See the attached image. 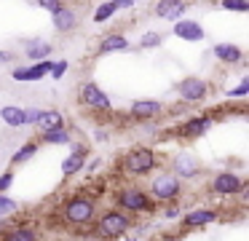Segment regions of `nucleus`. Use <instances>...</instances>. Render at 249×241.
Listing matches in <instances>:
<instances>
[{"label": "nucleus", "mask_w": 249, "mask_h": 241, "mask_svg": "<svg viewBox=\"0 0 249 241\" xmlns=\"http://www.w3.org/2000/svg\"><path fill=\"white\" fill-rule=\"evenodd\" d=\"M97 217V201L86 193H75L67 198L65 209H62V220L72 228H89Z\"/></svg>", "instance_id": "1"}, {"label": "nucleus", "mask_w": 249, "mask_h": 241, "mask_svg": "<svg viewBox=\"0 0 249 241\" xmlns=\"http://www.w3.org/2000/svg\"><path fill=\"white\" fill-rule=\"evenodd\" d=\"M115 204H118L115 209H121V212H126V214L153 212V209H156V201H153L145 190H140V187H124V190H118L115 193Z\"/></svg>", "instance_id": "2"}, {"label": "nucleus", "mask_w": 249, "mask_h": 241, "mask_svg": "<svg viewBox=\"0 0 249 241\" xmlns=\"http://www.w3.org/2000/svg\"><path fill=\"white\" fill-rule=\"evenodd\" d=\"M131 228V217L121 209H107L102 217L97 220V236L99 239H118Z\"/></svg>", "instance_id": "3"}, {"label": "nucleus", "mask_w": 249, "mask_h": 241, "mask_svg": "<svg viewBox=\"0 0 249 241\" xmlns=\"http://www.w3.org/2000/svg\"><path fill=\"white\" fill-rule=\"evenodd\" d=\"M179 193H182V182H179V177H174L172 171H161V174H156L150 180V193L147 196L153 198V201H174V198H179Z\"/></svg>", "instance_id": "4"}, {"label": "nucleus", "mask_w": 249, "mask_h": 241, "mask_svg": "<svg viewBox=\"0 0 249 241\" xmlns=\"http://www.w3.org/2000/svg\"><path fill=\"white\" fill-rule=\"evenodd\" d=\"M124 169L131 177H145L156 169V153L150 148H134L124 155Z\"/></svg>", "instance_id": "5"}, {"label": "nucleus", "mask_w": 249, "mask_h": 241, "mask_svg": "<svg viewBox=\"0 0 249 241\" xmlns=\"http://www.w3.org/2000/svg\"><path fill=\"white\" fill-rule=\"evenodd\" d=\"M247 182L236 174V171H220V174L212 177V193L217 196H236Z\"/></svg>", "instance_id": "6"}, {"label": "nucleus", "mask_w": 249, "mask_h": 241, "mask_svg": "<svg viewBox=\"0 0 249 241\" xmlns=\"http://www.w3.org/2000/svg\"><path fill=\"white\" fill-rule=\"evenodd\" d=\"M198 171H201V164H198V158H196L193 153H177L174 155V161H172V174L174 177H185V180H193V177H198Z\"/></svg>", "instance_id": "7"}, {"label": "nucleus", "mask_w": 249, "mask_h": 241, "mask_svg": "<svg viewBox=\"0 0 249 241\" xmlns=\"http://www.w3.org/2000/svg\"><path fill=\"white\" fill-rule=\"evenodd\" d=\"M206 94H209V83H206L204 78L190 75V78H185L182 83H179V96H182L185 102H201V99H206Z\"/></svg>", "instance_id": "8"}, {"label": "nucleus", "mask_w": 249, "mask_h": 241, "mask_svg": "<svg viewBox=\"0 0 249 241\" xmlns=\"http://www.w3.org/2000/svg\"><path fill=\"white\" fill-rule=\"evenodd\" d=\"M81 99H83V105L91 107V110H102V112L110 110V96L105 94L97 83H86V86H83V89H81Z\"/></svg>", "instance_id": "9"}, {"label": "nucleus", "mask_w": 249, "mask_h": 241, "mask_svg": "<svg viewBox=\"0 0 249 241\" xmlns=\"http://www.w3.org/2000/svg\"><path fill=\"white\" fill-rule=\"evenodd\" d=\"M174 35L182 37V40H188V43H198V40H204V27H201L198 21H193V19H177Z\"/></svg>", "instance_id": "10"}, {"label": "nucleus", "mask_w": 249, "mask_h": 241, "mask_svg": "<svg viewBox=\"0 0 249 241\" xmlns=\"http://www.w3.org/2000/svg\"><path fill=\"white\" fill-rule=\"evenodd\" d=\"M51 73V62H35L33 67H24V70H11V78L14 80H22V83H27V80H40L43 75Z\"/></svg>", "instance_id": "11"}, {"label": "nucleus", "mask_w": 249, "mask_h": 241, "mask_svg": "<svg viewBox=\"0 0 249 241\" xmlns=\"http://www.w3.org/2000/svg\"><path fill=\"white\" fill-rule=\"evenodd\" d=\"M83 166H86V150H83V148H75L65 161H62V174H65V177H75L78 171L83 169Z\"/></svg>", "instance_id": "12"}, {"label": "nucleus", "mask_w": 249, "mask_h": 241, "mask_svg": "<svg viewBox=\"0 0 249 241\" xmlns=\"http://www.w3.org/2000/svg\"><path fill=\"white\" fill-rule=\"evenodd\" d=\"M214 220H217L214 209H196V212H188L182 217V225L185 228H201V225H209Z\"/></svg>", "instance_id": "13"}, {"label": "nucleus", "mask_w": 249, "mask_h": 241, "mask_svg": "<svg viewBox=\"0 0 249 241\" xmlns=\"http://www.w3.org/2000/svg\"><path fill=\"white\" fill-rule=\"evenodd\" d=\"M209 129H212V118H206V115H196V118H190V121L182 123L185 137H201V134H206Z\"/></svg>", "instance_id": "14"}, {"label": "nucleus", "mask_w": 249, "mask_h": 241, "mask_svg": "<svg viewBox=\"0 0 249 241\" xmlns=\"http://www.w3.org/2000/svg\"><path fill=\"white\" fill-rule=\"evenodd\" d=\"M161 112V102L156 99H137L131 105V115L134 118H156Z\"/></svg>", "instance_id": "15"}, {"label": "nucleus", "mask_w": 249, "mask_h": 241, "mask_svg": "<svg viewBox=\"0 0 249 241\" xmlns=\"http://www.w3.org/2000/svg\"><path fill=\"white\" fill-rule=\"evenodd\" d=\"M182 11H185L182 0H158V5H156V14L161 19H179Z\"/></svg>", "instance_id": "16"}, {"label": "nucleus", "mask_w": 249, "mask_h": 241, "mask_svg": "<svg viewBox=\"0 0 249 241\" xmlns=\"http://www.w3.org/2000/svg\"><path fill=\"white\" fill-rule=\"evenodd\" d=\"M214 56L220 59V62L236 64V62H241L244 51L238 46H233V43H217V46H214Z\"/></svg>", "instance_id": "17"}, {"label": "nucleus", "mask_w": 249, "mask_h": 241, "mask_svg": "<svg viewBox=\"0 0 249 241\" xmlns=\"http://www.w3.org/2000/svg\"><path fill=\"white\" fill-rule=\"evenodd\" d=\"M35 126H40V131H51V129L65 126V121H62V112L59 110H40Z\"/></svg>", "instance_id": "18"}, {"label": "nucleus", "mask_w": 249, "mask_h": 241, "mask_svg": "<svg viewBox=\"0 0 249 241\" xmlns=\"http://www.w3.org/2000/svg\"><path fill=\"white\" fill-rule=\"evenodd\" d=\"M54 27L59 32H70L72 27H75V14H72L70 8H65V5H62L59 11H54Z\"/></svg>", "instance_id": "19"}, {"label": "nucleus", "mask_w": 249, "mask_h": 241, "mask_svg": "<svg viewBox=\"0 0 249 241\" xmlns=\"http://www.w3.org/2000/svg\"><path fill=\"white\" fill-rule=\"evenodd\" d=\"M0 118H3V123H8V126H24V110L17 105H6L3 110H0Z\"/></svg>", "instance_id": "20"}, {"label": "nucleus", "mask_w": 249, "mask_h": 241, "mask_svg": "<svg viewBox=\"0 0 249 241\" xmlns=\"http://www.w3.org/2000/svg\"><path fill=\"white\" fill-rule=\"evenodd\" d=\"M124 48H129V40H126L124 35H107V37H102V43H99V51L102 54L124 51Z\"/></svg>", "instance_id": "21"}, {"label": "nucleus", "mask_w": 249, "mask_h": 241, "mask_svg": "<svg viewBox=\"0 0 249 241\" xmlns=\"http://www.w3.org/2000/svg\"><path fill=\"white\" fill-rule=\"evenodd\" d=\"M24 54H27L33 62H46V56L51 54V46L46 40H35V43H30V46L24 48Z\"/></svg>", "instance_id": "22"}, {"label": "nucleus", "mask_w": 249, "mask_h": 241, "mask_svg": "<svg viewBox=\"0 0 249 241\" xmlns=\"http://www.w3.org/2000/svg\"><path fill=\"white\" fill-rule=\"evenodd\" d=\"M3 241H38V233H35V228H30V225H19V228L8 230Z\"/></svg>", "instance_id": "23"}, {"label": "nucleus", "mask_w": 249, "mask_h": 241, "mask_svg": "<svg viewBox=\"0 0 249 241\" xmlns=\"http://www.w3.org/2000/svg\"><path fill=\"white\" fill-rule=\"evenodd\" d=\"M43 142H49V145H67V142H70V134H67L65 126L51 129V131H43Z\"/></svg>", "instance_id": "24"}, {"label": "nucleus", "mask_w": 249, "mask_h": 241, "mask_svg": "<svg viewBox=\"0 0 249 241\" xmlns=\"http://www.w3.org/2000/svg\"><path fill=\"white\" fill-rule=\"evenodd\" d=\"M35 153H38V142H24L22 148H19L17 153H14V158H11V161H14V164H24V161H30Z\"/></svg>", "instance_id": "25"}, {"label": "nucleus", "mask_w": 249, "mask_h": 241, "mask_svg": "<svg viewBox=\"0 0 249 241\" xmlns=\"http://www.w3.org/2000/svg\"><path fill=\"white\" fill-rule=\"evenodd\" d=\"M115 11H118V8H115V3H113V0H107V3H102L97 11H94V21H97V24H99V21H107Z\"/></svg>", "instance_id": "26"}, {"label": "nucleus", "mask_w": 249, "mask_h": 241, "mask_svg": "<svg viewBox=\"0 0 249 241\" xmlns=\"http://www.w3.org/2000/svg\"><path fill=\"white\" fill-rule=\"evenodd\" d=\"M19 209V204L14 201V198H8L6 193H0V217H8V214H14Z\"/></svg>", "instance_id": "27"}, {"label": "nucleus", "mask_w": 249, "mask_h": 241, "mask_svg": "<svg viewBox=\"0 0 249 241\" xmlns=\"http://www.w3.org/2000/svg\"><path fill=\"white\" fill-rule=\"evenodd\" d=\"M156 46H161V35L158 32H145L140 37V48H156Z\"/></svg>", "instance_id": "28"}, {"label": "nucleus", "mask_w": 249, "mask_h": 241, "mask_svg": "<svg viewBox=\"0 0 249 241\" xmlns=\"http://www.w3.org/2000/svg\"><path fill=\"white\" fill-rule=\"evenodd\" d=\"M247 94H249V78H244L233 91H228V96H231V99H244Z\"/></svg>", "instance_id": "29"}, {"label": "nucleus", "mask_w": 249, "mask_h": 241, "mask_svg": "<svg viewBox=\"0 0 249 241\" xmlns=\"http://www.w3.org/2000/svg\"><path fill=\"white\" fill-rule=\"evenodd\" d=\"M222 8L228 11H249V0H222Z\"/></svg>", "instance_id": "30"}, {"label": "nucleus", "mask_w": 249, "mask_h": 241, "mask_svg": "<svg viewBox=\"0 0 249 241\" xmlns=\"http://www.w3.org/2000/svg\"><path fill=\"white\" fill-rule=\"evenodd\" d=\"M35 3H38L40 8L51 11V14H54V11H59V8H62V0H35Z\"/></svg>", "instance_id": "31"}, {"label": "nucleus", "mask_w": 249, "mask_h": 241, "mask_svg": "<svg viewBox=\"0 0 249 241\" xmlns=\"http://www.w3.org/2000/svg\"><path fill=\"white\" fill-rule=\"evenodd\" d=\"M65 73H67V62H65V59H62V62L51 64V73H49V75H54V78L59 80V78H62V75H65Z\"/></svg>", "instance_id": "32"}, {"label": "nucleus", "mask_w": 249, "mask_h": 241, "mask_svg": "<svg viewBox=\"0 0 249 241\" xmlns=\"http://www.w3.org/2000/svg\"><path fill=\"white\" fill-rule=\"evenodd\" d=\"M11 185H14V171H6V174H0V193H6Z\"/></svg>", "instance_id": "33"}, {"label": "nucleus", "mask_w": 249, "mask_h": 241, "mask_svg": "<svg viewBox=\"0 0 249 241\" xmlns=\"http://www.w3.org/2000/svg\"><path fill=\"white\" fill-rule=\"evenodd\" d=\"M38 115H40V110H38V107H30V110H24V126H27V123L33 126V123L38 121Z\"/></svg>", "instance_id": "34"}, {"label": "nucleus", "mask_w": 249, "mask_h": 241, "mask_svg": "<svg viewBox=\"0 0 249 241\" xmlns=\"http://www.w3.org/2000/svg\"><path fill=\"white\" fill-rule=\"evenodd\" d=\"M113 3H115V8H131L134 0H113Z\"/></svg>", "instance_id": "35"}, {"label": "nucleus", "mask_w": 249, "mask_h": 241, "mask_svg": "<svg viewBox=\"0 0 249 241\" xmlns=\"http://www.w3.org/2000/svg\"><path fill=\"white\" fill-rule=\"evenodd\" d=\"M11 59H14L11 51H0V62H11Z\"/></svg>", "instance_id": "36"}, {"label": "nucleus", "mask_w": 249, "mask_h": 241, "mask_svg": "<svg viewBox=\"0 0 249 241\" xmlns=\"http://www.w3.org/2000/svg\"><path fill=\"white\" fill-rule=\"evenodd\" d=\"M99 164H102V161H99V158H94V161H91V164H89V166H86V169H89V171H94V169H99Z\"/></svg>", "instance_id": "37"}, {"label": "nucleus", "mask_w": 249, "mask_h": 241, "mask_svg": "<svg viewBox=\"0 0 249 241\" xmlns=\"http://www.w3.org/2000/svg\"><path fill=\"white\" fill-rule=\"evenodd\" d=\"M118 239H121V241H137V239H131V236H126V233H124V236H118Z\"/></svg>", "instance_id": "38"}]
</instances>
